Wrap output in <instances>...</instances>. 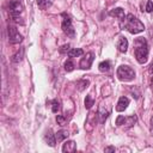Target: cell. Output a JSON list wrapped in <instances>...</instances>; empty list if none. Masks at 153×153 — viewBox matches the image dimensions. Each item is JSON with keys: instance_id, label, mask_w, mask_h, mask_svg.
<instances>
[{"instance_id": "484cf974", "label": "cell", "mask_w": 153, "mask_h": 153, "mask_svg": "<svg viewBox=\"0 0 153 153\" xmlns=\"http://www.w3.org/2000/svg\"><path fill=\"white\" fill-rule=\"evenodd\" d=\"M69 47H71L69 44H63V45H62V47L60 48V53H61V54H65V53H68V51L71 50V49H69Z\"/></svg>"}, {"instance_id": "5bb4252c", "label": "cell", "mask_w": 153, "mask_h": 153, "mask_svg": "<svg viewBox=\"0 0 153 153\" xmlns=\"http://www.w3.org/2000/svg\"><path fill=\"white\" fill-rule=\"evenodd\" d=\"M109 115H110V111L109 110H104V108H100L99 111H98V117H99L100 123H104L105 120L109 117Z\"/></svg>"}, {"instance_id": "277c9868", "label": "cell", "mask_w": 153, "mask_h": 153, "mask_svg": "<svg viewBox=\"0 0 153 153\" xmlns=\"http://www.w3.org/2000/svg\"><path fill=\"white\" fill-rule=\"evenodd\" d=\"M62 24H61V27H62V31L65 32V35H67L68 37L73 38L75 36V30L72 25V19L69 17V14L67 13H62Z\"/></svg>"}, {"instance_id": "6da1fadb", "label": "cell", "mask_w": 153, "mask_h": 153, "mask_svg": "<svg viewBox=\"0 0 153 153\" xmlns=\"http://www.w3.org/2000/svg\"><path fill=\"white\" fill-rule=\"evenodd\" d=\"M121 29L122 30H127L128 32H130L133 35H136V33H140V32H142L145 30V25L134 14L129 13V14H127L122 19V22H121Z\"/></svg>"}, {"instance_id": "ba28073f", "label": "cell", "mask_w": 153, "mask_h": 153, "mask_svg": "<svg viewBox=\"0 0 153 153\" xmlns=\"http://www.w3.org/2000/svg\"><path fill=\"white\" fill-rule=\"evenodd\" d=\"M128 105H129V98H127V97L123 96V97H121L118 99V102L116 104V111H118V112L124 111L128 108Z\"/></svg>"}, {"instance_id": "7c38bea8", "label": "cell", "mask_w": 153, "mask_h": 153, "mask_svg": "<svg viewBox=\"0 0 153 153\" xmlns=\"http://www.w3.org/2000/svg\"><path fill=\"white\" fill-rule=\"evenodd\" d=\"M110 16L111 17H116V18H118V19L122 20L124 18V10L122 7H116V8H114V10L110 11Z\"/></svg>"}, {"instance_id": "1f68e13d", "label": "cell", "mask_w": 153, "mask_h": 153, "mask_svg": "<svg viewBox=\"0 0 153 153\" xmlns=\"http://www.w3.org/2000/svg\"><path fill=\"white\" fill-rule=\"evenodd\" d=\"M151 86L153 87V76H152V79H151Z\"/></svg>"}, {"instance_id": "ac0fdd59", "label": "cell", "mask_w": 153, "mask_h": 153, "mask_svg": "<svg viewBox=\"0 0 153 153\" xmlns=\"http://www.w3.org/2000/svg\"><path fill=\"white\" fill-rule=\"evenodd\" d=\"M69 134H68V131L67 130H65V129H61V130H59L56 134H55V136H56V140L59 141V142H61V141H63L65 139H67V136H68Z\"/></svg>"}, {"instance_id": "5b68a950", "label": "cell", "mask_w": 153, "mask_h": 153, "mask_svg": "<svg viewBox=\"0 0 153 153\" xmlns=\"http://www.w3.org/2000/svg\"><path fill=\"white\" fill-rule=\"evenodd\" d=\"M7 35H8V42L11 44H17V43H20L23 41V36L19 33L17 27L13 25L7 26Z\"/></svg>"}, {"instance_id": "f1b7e54d", "label": "cell", "mask_w": 153, "mask_h": 153, "mask_svg": "<svg viewBox=\"0 0 153 153\" xmlns=\"http://www.w3.org/2000/svg\"><path fill=\"white\" fill-rule=\"evenodd\" d=\"M149 130H151V134H153V116L151 117V126H149Z\"/></svg>"}, {"instance_id": "e0dca14e", "label": "cell", "mask_w": 153, "mask_h": 153, "mask_svg": "<svg viewBox=\"0 0 153 153\" xmlns=\"http://www.w3.org/2000/svg\"><path fill=\"white\" fill-rule=\"evenodd\" d=\"M82 54H84V51H82L81 48H74V49H71V50L68 51V56H69V57H79V56H81Z\"/></svg>"}, {"instance_id": "7402d4cb", "label": "cell", "mask_w": 153, "mask_h": 153, "mask_svg": "<svg viewBox=\"0 0 153 153\" xmlns=\"http://www.w3.org/2000/svg\"><path fill=\"white\" fill-rule=\"evenodd\" d=\"M73 69H74V63L72 62L71 59H68V60L65 62V71H67V72H72Z\"/></svg>"}, {"instance_id": "f546056e", "label": "cell", "mask_w": 153, "mask_h": 153, "mask_svg": "<svg viewBox=\"0 0 153 153\" xmlns=\"http://www.w3.org/2000/svg\"><path fill=\"white\" fill-rule=\"evenodd\" d=\"M53 1H54V0H45V5H47V7H49V6L53 4Z\"/></svg>"}, {"instance_id": "30bf717a", "label": "cell", "mask_w": 153, "mask_h": 153, "mask_svg": "<svg viewBox=\"0 0 153 153\" xmlns=\"http://www.w3.org/2000/svg\"><path fill=\"white\" fill-rule=\"evenodd\" d=\"M76 151V143L73 141V140H69V141H66L62 146V152L63 153H72V152H75Z\"/></svg>"}, {"instance_id": "cb8c5ba5", "label": "cell", "mask_w": 153, "mask_h": 153, "mask_svg": "<svg viewBox=\"0 0 153 153\" xmlns=\"http://www.w3.org/2000/svg\"><path fill=\"white\" fill-rule=\"evenodd\" d=\"M124 120H126V116H122V115L117 116V118H116V126H118V127L123 126L124 124Z\"/></svg>"}, {"instance_id": "d4e9b609", "label": "cell", "mask_w": 153, "mask_h": 153, "mask_svg": "<svg viewBox=\"0 0 153 153\" xmlns=\"http://www.w3.org/2000/svg\"><path fill=\"white\" fill-rule=\"evenodd\" d=\"M146 12H147V13L153 12V1H152V0H148V1L146 2Z\"/></svg>"}, {"instance_id": "8fae6325", "label": "cell", "mask_w": 153, "mask_h": 153, "mask_svg": "<svg viewBox=\"0 0 153 153\" xmlns=\"http://www.w3.org/2000/svg\"><path fill=\"white\" fill-rule=\"evenodd\" d=\"M44 140H45V142H47L50 147H54L55 143H56V136H55V134H54L50 129L47 130V133H45V135H44Z\"/></svg>"}, {"instance_id": "ffe728a7", "label": "cell", "mask_w": 153, "mask_h": 153, "mask_svg": "<svg viewBox=\"0 0 153 153\" xmlns=\"http://www.w3.org/2000/svg\"><path fill=\"white\" fill-rule=\"evenodd\" d=\"M84 104H85V108H86V109H91L92 105L94 104V99L88 94V96H86V98H85V100H84Z\"/></svg>"}, {"instance_id": "3957f363", "label": "cell", "mask_w": 153, "mask_h": 153, "mask_svg": "<svg viewBox=\"0 0 153 153\" xmlns=\"http://www.w3.org/2000/svg\"><path fill=\"white\" fill-rule=\"evenodd\" d=\"M116 75L121 81H131L135 78V72L131 67H129L127 65H121L117 68Z\"/></svg>"}, {"instance_id": "2e32d148", "label": "cell", "mask_w": 153, "mask_h": 153, "mask_svg": "<svg viewBox=\"0 0 153 153\" xmlns=\"http://www.w3.org/2000/svg\"><path fill=\"white\" fill-rule=\"evenodd\" d=\"M88 85H90V80L88 79H81V80H79L76 82V87H78L79 91H84L85 88L88 87Z\"/></svg>"}, {"instance_id": "4dcf8cb0", "label": "cell", "mask_w": 153, "mask_h": 153, "mask_svg": "<svg viewBox=\"0 0 153 153\" xmlns=\"http://www.w3.org/2000/svg\"><path fill=\"white\" fill-rule=\"evenodd\" d=\"M148 71H149V73H153V61H152V63L149 65V69H148Z\"/></svg>"}, {"instance_id": "83f0119b", "label": "cell", "mask_w": 153, "mask_h": 153, "mask_svg": "<svg viewBox=\"0 0 153 153\" xmlns=\"http://www.w3.org/2000/svg\"><path fill=\"white\" fill-rule=\"evenodd\" d=\"M115 151H116V148L114 146H108L104 148V152H115Z\"/></svg>"}, {"instance_id": "603a6c76", "label": "cell", "mask_w": 153, "mask_h": 153, "mask_svg": "<svg viewBox=\"0 0 153 153\" xmlns=\"http://www.w3.org/2000/svg\"><path fill=\"white\" fill-rule=\"evenodd\" d=\"M56 122H57V124H60V126H65V124H66V117H65L63 115H57V116H56Z\"/></svg>"}, {"instance_id": "4fadbf2b", "label": "cell", "mask_w": 153, "mask_h": 153, "mask_svg": "<svg viewBox=\"0 0 153 153\" xmlns=\"http://www.w3.org/2000/svg\"><path fill=\"white\" fill-rule=\"evenodd\" d=\"M23 57H24V48H20L13 56H12V62L13 63H19L22 60H23Z\"/></svg>"}, {"instance_id": "9a60e30c", "label": "cell", "mask_w": 153, "mask_h": 153, "mask_svg": "<svg viewBox=\"0 0 153 153\" xmlns=\"http://www.w3.org/2000/svg\"><path fill=\"white\" fill-rule=\"evenodd\" d=\"M136 121H137V117H136V115H131V116H128V117H126V120H124V124L123 126H126V127H133L135 123H136Z\"/></svg>"}, {"instance_id": "7a4b0ae2", "label": "cell", "mask_w": 153, "mask_h": 153, "mask_svg": "<svg viewBox=\"0 0 153 153\" xmlns=\"http://www.w3.org/2000/svg\"><path fill=\"white\" fill-rule=\"evenodd\" d=\"M134 55L136 61L140 65H143L147 62L148 59V45H147V41L143 37H139L134 41Z\"/></svg>"}, {"instance_id": "d6986e66", "label": "cell", "mask_w": 153, "mask_h": 153, "mask_svg": "<svg viewBox=\"0 0 153 153\" xmlns=\"http://www.w3.org/2000/svg\"><path fill=\"white\" fill-rule=\"evenodd\" d=\"M98 69H99L102 73H105V72H108V71L110 69V62H109L108 60H105V61H102V62L98 65Z\"/></svg>"}, {"instance_id": "52a82bcc", "label": "cell", "mask_w": 153, "mask_h": 153, "mask_svg": "<svg viewBox=\"0 0 153 153\" xmlns=\"http://www.w3.org/2000/svg\"><path fill=\"white\" fill-rule=\"evenodd\" d=\"M93 60H94V54H93L92 51H90V53H87V54L80 60L79 67H80L81 69H90L91 66H92Z\"/></svg>"}, {"instance_id": "4316f807", "label": "cell", "mask_w": 153, "mask_h": 153, "mask_svg": "<svg viewBox=\"0 0 153 153\" xmlns=\"http://www.w3.org/2000/svg\"><path fill=\"white\" fill-rule=\"evenodd\" d=\"M36 2H37V5H38V7H39V8H42V10L47 8V5H45V0H36Z\"/></svg>"}, {"instance_id": "8992f818", "label": "cell", "mask_w": 153, "mask_h": 153, "mask_svg": "<svg viewBox=\"0 0 153 153\" xmlns=\"http://www.w3.org/2000/svg\"><path fill=\"white\" fill-rule=\"evenodd\" d=\"M8 8H10V14H11V17L19 16V14L23 12V5H22L20 0H12V1H10Z\"/></svg>"}, {"instance_id": "9c48e42d", "label": "cell", "mask_w": 153, "mask_h": 153, "mask_svg": "<svg viewBox=\"0 0 153 153\" xmlns=\"http://www.w3.org/2000/svg\"><path fill=\"white\" fill-rule=\"evenodd\" d=\"M116 47H117L118 51H121V53H126V51L128 50V39H127L126 37L121 36V37L118 38L117 43H116Z\"/></svg>"}, {"instance_id": "44dd1931", "label": "cell", "mask_w": 153, "mask_h": 153, "mask_svg": "<svg viewBox=\"0 0 153 153\" xmlns=\"http://www.w3.org/2000/svg\"><path fill=\"white\" fill-rule=\"evenodd\" d=\"M60 109H61L60 102H59L57 99H54V100L51 102V111H53L54 114H57V112L60 111Z\"/></svg>"}]
</instances>
